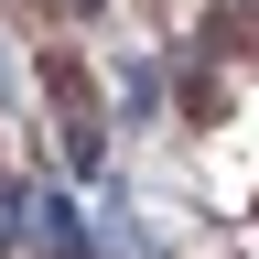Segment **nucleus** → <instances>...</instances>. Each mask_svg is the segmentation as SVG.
<instances>
[{"mask_svg":"<svg viewBox=\"0 0 259 259\" xmlns=\"http://www.w3.org/2000/svg\"><path fill=\"white\" fill-rule=\"evenodd\" d=\"M32 238H44L54 259H87V238H76V205H54V194L32 205Z\"/></svg>","mask_w":259,"mask_h":259,"instance_id":"nucleus-1","label":"nucleus"}]
</instances>
